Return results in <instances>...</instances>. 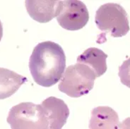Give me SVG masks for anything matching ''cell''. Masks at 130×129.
Returning <instances> with one entry per match:
<instances>
[{"label":"cell","mask_w":130,"mask_h":129,"mask_svg":"<svg viewBox=\"0 0 130 129\" xmlns=\"http://www.w3.org/2000/svg\"><path fill=\"white\" fill-rule=\"evenodd\" d=\"M28 79L9 69L0 68V100L11 97Z\"/></svg>","instance_id":"30bf717a"},{"label":"cell","mask_w":130,"mask_h":129,"mask_svg":"<svg viewBox=\"0 0 130 129\" xmlns=\"http://www.w3.org/2000/svg\"><path fill=\"white\" fill-rule=\"evenodd\" d=\"M119 129H130V117H128L120 123Z\"/></svg>","instance_id":"7c38bea8"},{"label":"cell","mask_w":130,"mask_h":129,"mask_svg":"<svg viewBox=\"0 0 130 129\" xmlns=\"http://www.w3.org/2000/svg\"><path fill=\"white\" fill-rule=\"evenodd\" d=\"M56 18L62 28L74 31L83 28L87 24L89 13L86 4L81 1H59Z\"/></svg>","instance_id":"5b68a950"},{"label":"cell","mask_w":130,"mask_h":129,"mask_svg":"<svg viewBox=\"0 0 130 129\" xmlns=\"http://www.w3.org/2000/svg\"><path fill=\"white\" fill-rule=\"evenodd\" d=\"M11 129H49L41 104L21 102L10 109L7 119Z\"/></svg>","instance_id":"277c9868"},{"label":"cell","mask_w":130,"mask_h":129,"mask_svg":"<svg viewBox=\"0 0 130 129\" xmlns=\"http://www.w3.org/2000/svg\"><path fill=\"white\" fill-rule=\"evenodd\" d=\"M119 76L121 83L130 88V57L119 67Z\"/></svg>","instance_id":"8fae6325"},{"label":"cell","mask_w":130,"mask_h":129,"mask_svg":"<svg viewBox=\"0 0 130 129\" xmlns=\"http://www.w3.org/2000/svg\"><path fill=\"white\" fill-rule=\"evenodd\" d=\"M59 85V90L71 97L88 94L94 86L95 74L88 66L76 64L68 66Z\"/></svg>","instance_id":"3957f363"},{"label":"cell","mask_w":130,"mask_h":129,"mask_svg":"<svg viewBox=\"0 0 130 129\" xmlns=\"http://www.w3.org/2000/svg\"><path fill=\"white\" fill-rule=\"evenodd\" d=\"M97 27L105 32L110 33L113 38L126 35L130 30L127 13L120 4H105L99 7L95 17Z\"/></svg>","instance_id":"7a4b0ae2"},{"label":"cell","mask_w":130,"mask_h":129,"mask_svg":"<svg viewBox=\"0 0 130 129\" xmlns=\"http://www.w3.org/2000/svg\"><path fill=\"white\" fill-rule=\"evenodd\" d=\"M2 36H3V27H2V23L0 21V41L2 38Z\"/></svg>","instance_id":"4fadbf2b"},{"label":"cell","mask_w":130,"mask_h":129,"mask_svg":"<svg viewBox=\"0 0 130 129\" xmlns=\"http://www.w3.org/2000/svg\"><path fill=\"white\" fill-rule=\"evenodd\" d=\"M107 54L101 49L90 47L78 56L77 62L88 66L98 78L103 76L107 71Z\"/></svg>","instance_id":"9c48e42d"},{"label":"cell","mask_w":130,"mask_h":129,"mask_svg":"<svg viewBox=\"0 0 130 129\" xmlns=\"http://www.w3.org/2000/svg\"><path fill=\"white\" fill-rule=\"evenodd\" d=\"M66 56L57 43L40 42L35 47L29 60V69L36 83L49 87L55 85L63 76Z\"/></svg>","instance_id":"6da1fadb"},{"label":"cell","mask_w":130,"mask_h":129,"mask_svg":"<svg viewBox=\"0 0 130 129\" xmlns=\"http://www.w3.org/2000/svg\"><path fill=\"white\" fill-rule=\"evenodd\" d=\"M117 113L111 107L100 106L91 111L89 129H119Z\"/></svg>","instance_id":"ba28073f"},{"label":"cell","mask_w":130,"mask_h":129,"mask_svg":"<svg viewBox=\"0 0 130 129\" xmlns=\"http://www.w3.org/2000/svg\"><path fill=\"white\" fill-rule=\"evenodd\" d=\"M43 108L49 123V129H62L69 116L67 104L61 99L50 97L42 101Z\"/></svg>","instance_id":"8992f818"},{"label":"cell","mask_w":130,"mask_h":129,"mask_svg":"<svg viewBox=\"0 0 130 129\" xmlns=\"http://www.w3.org/2000/svg\"><path fill=\"white\" fill-rule=\"evenodd\" d=\"M59 1L27 0L26 10L32 19L39 23H47L57 16Z\"/></svg>","instance_id":"52a82bcc"}]
</instances>
